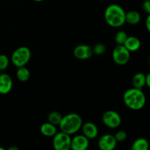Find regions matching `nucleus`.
Masks as SVG:
<instances>
[{
	"label": "nucleus",
	"instance_id": "nucleus-7",
	"mask_svg": "<svg viewBox=\"0 0 150 150\" xmlns=\"http://www.w3.org/2000/svg\"><path fill=\"white\" fill-rule=\"evenodd\" d=\"M102 121L107 127L115 129L121 125L122 117L117 111L109 110L103 114Z\"/></svg>",
	"mask_w": 150,
	"mask_h": 150
},
{
	"label": "nucleus",
	"instance_id": "nucleus-16",
	"mask_svg": "<svg viewBox=\"0 0 150 150\" xmlns=\"http://www.w3.org/2000/svg\"><path fill=\"white\" fill-rule=\"evenodd\" d=\"M141 21L140 13L136 10H130L126 13L125 22L130 25H136Z\"/></svg>",
	"mask_w": 150,
	"mask_h": 150
},
{
	"label": "nucleus",
	"instance_id": "nucleus-15",
	"mask_svg": "<svg viewBox=\"0 0 150 150\" xmlns=\"http://www.w3.org/2000/svg\"><path fill=\"white\" fill-rule=\"evenodd\" d=\"M133 87L142 89L146 85V75L143 73H137L133 76L132 80Z\"/></svg>",
	"mask_w": 150,
	"mask_h": 150
},
{
	"label": "nucleus",
	"instance_id": "nucleus-20",
	"mask_svg": "<svg viewBox=\"0 0 150 150\" xmlns=\"http://www.w3.org/2000/svg\"><path fill=\"white\" fill-rule=\"evenodd\" d=\"M127 38H128V35L125 31H119L116 34L114 40L117 45H124Z\"/></svg>",
	"mask_w": 150,
	"mask_h": 150
},
{
	"label": "nucleus",
	"instance_id": "nucleus-30",
	"mask_svg": "<svg viewBox=\"0 0 150 150\" xmlns=\"http://www.w3.org/2000/svg\"><path fill=\"white\" fill-rule=\"evenodd\" d=\"M149 65H150V57H149Z\"/></svg>",
	"mask_w": 150,
	"mask_h": 150
},
{
	"label": "nucleus",
	"instance_id": "nucleus-24",
	"mask_svg": "<svg viewBox=\"0 0 150 150\" xmlns=\"http://www.w3.org/2000/svg\"><path fill=\"white\" fill-rule=\"evenodd\" d=\"M142 9L145 13L150 14V0H145L142 4Z\"/></svg>",
	"mask_w": 150,
	"mask_h": 150
},
{
	"label": "nucleus",
	"instance_id": "nucleus-18",
	"mask_svg": "<svg viewBox=\"0 0 150 150\" xmlns=\"http://www.w3.org/2000/svg\"><path fill=\"white\" fill-rule=\"evenodd\" d=\"M16 76L18 81L21 82H26L30 78V72L25 66L18 67V70L16 71Z\"/></svg>",
	"mask_w": 150,
	"mask_h": 150
},
{
	"label": "nucleus",
	"instance_id": "nucleus-6",
	"mask_svg": "<svg viewBox=\"0 0 150 150\" xmlns=\"http://www.w3.org/2000/svg\"><path fill=\"white\" fill-rule=\"evenodd\" d=\"M70 135L64 132H57L53 139V146L56 150H68L70 149Z\"/></svg>",
	"mask_w": 150,
	"mask_h": 150
},
{
	"label": "nucleus",
	"instance_id": "nucleus-21",
	"mask_svg": "<svg viewBox=\"0 0 150 150\" xmlns=\"http://www.w3.org/2000/svg\"><path fill=\"white\" fill-rule=\"evenodd\" d=\"M93 54L96 55H102L106 51V46L103 43H98L92 48Z\"/></svg>",
	"mask_w": 150,
	"mask_h": 150
},
{
	"label": "nucleus",
	"instance_id": "nucleus-11",
	"mask_svg": "<svg viewBox=\"0 0 150 150\" xmlns=\"http://www.w3.org/2000/svg\"><path fill=\"white\" fill-rule=\"evenodd\" d=\"M13 80L12 78L7 73L0 74V94L7 95L13 88Z\"/></svg>",
	"mask_w": 150,
	"mask_h": 150
},
{
	"label": "nucleus",
	"instance_id": "nucleus-4",
	"mask_svg": "<svg viewBox=\"0 0 150 150\" xmlns=\"http://www.w3.org/2000/svg\"><path fill=\"white\" fill-rule=\"evenodd\" d=\"M31 56L32 53L28 47H18L12 54L11 62L16 67H23L29 62L31 59Z\"/></svg>",
	"mask_w": 150,
	"mask_h": 150
},
{
	"label": "nucleus",
	"instance_id": "nucleus-2",
	"mask_svg": "<svg viewBox=\"0 0 150 150\" xmlns=\"http://www.w3.org/2000/svg\"><path fill=\"white\" fill-rule=\"evenodd\" d=\"M125 11L121 6L117 4H112L105 9L104 18L110 26L120 27L125 23Z\"/></svg>",
	"mask_w": 150,
	"mask_h": 150
},
{
	"label": "nucleus",
	"instance_id": "nucleus-22",
	"mask_svg": "<svg viewBox=\"0 0 150 150\" xmlns=\"http://www.w3.org/2000/svg\"><path fill=\"white\" fill-rule=\"evenodd\" d=\"M10 63V60L5 54H0V70L3 71L7 68Z\"/></svg>",
	"mask_w": 150,
	"mask_h": 150
},
{
	"label": "nucleus",
	"instance_id": "nucleus-27",
	"mask_svg": "<svg viewBox=\"0 0 150 150\" xmlns=\"http://www.w3.org/2000/svg\"><path fill=\"white\" fill-rule=\"evenodd\" d=\"M9 150H18V148L16 147V146H11V147H10L8 149Z\"/></svg>",
	"mask_w": 150,
	"mask_h": 150
},
{
	"label": "nucleus",
	"instance_id": "nucleus-12",
	"mask_svg": "<svg viewBox=\"0 0 150 150\" xmlns=\"http://www.w3.org/2000/svg\"><path fill=\"white\" fill-rule=\"evenodd\" d=\"M81 130L83 136H86L89 140L95 139L98 135V127L95 125V124L90 122L82 125Z\"/></svg>",
	"mask_w": 150,
	"mask_h": 150
},
{
	"label": "nucleus",
	"instance_id": "nucleus-25",
	"mask_svg": "<svg viewBox=\"0 0 150 150\" xmlns=\"http://www.w3.org/2000/svg\"><path fill=\"white\" fill-rule=\"evenodd\" d=\"M145 25H146V29L150 32V14H148V16L146 17V21H145Z\"/></svg>",
	"mask_w": 150,
	"mask_h": 150
},
{
	"label": "nucleus",
	"instance_id": "nucleus-8",
	"mask_svg": "<svg viewBox=\"0 0 150 150\" xmlns=\"http://www.w3.org/2000/svg\"><path fill=\"white\" fill-rule=\"evenodd\" d=\"M93 50L88 45H79L75 47L73 50V55L76 59L85 60L91 58L93 55Z\"/></svg>",
	"mask_w": 150,
	"mask_h": 150
},
{
	"label": "nucleus",
	"instance_id": "nucleus-14",
	"mask_svg": "<svg viewBox=\"0 0 150 150\" xmlns=\"http://www.w3.org/2000/svg\"><path fill=\"white\" fill-rule=\"evenodd\" d=\"M40 132L46 137H52L57 133L56 125L50 122H45L41 125Z\"/></svg>",
	"mask_w": 150,
	"mask_h": 150
},
{
	"label": "nucleus",
	"instance_id": "nucleus-3",
	"mask_svg": "<svg viewBox=\"0 0 150 150\" xmlns=\"http://www.w3.org/2000/svg\"><path fill=\"white\" fill-rule=\"evenodd\" d=\"M83 125L82 118L79 114L70 113L62 117L59 123L61 131L69 135H73L79 131Z\"/></svg>",
	"mask_w": 150,
	"mask_h": 150
},
{
	"label": "nucleus",
	"instance_id": "nucleus-5",
	"mask_svg": "<svg viewBox=\"0 0 150 150\" xmlns=\"http://www.w3.org/2000/svg\"><path fill=\"white\" fill-rule=\"evenodd\" d=\"M112 58L114 62L119 65H125L129 62L130 52L124 45H117L112 52Z\"/></svg>",
	"mask_w": 150,
	"mask_h": 150
},
{
	"label": "nucleus",
	"instance_id": "nucleus-10",
	"mask_svg": "<svg viewBox=\"0 0 150 150\" xmlns=\"http://www.w3.org/2000/svg\"><path fill=\"white\" fill-rule=\"evenodd\" d=\"M89 145V139L83 135H77L71 139L70 149L73 150H86Z\"/></svg>",
	"mask_w": 150,
	"mask_h": 150
},
{
	"label": "nucleus",
	"instance_id": "nucleus-28",
	"mask_svg": "<svg viewBox=\"0 0 150 150\" xmlns=\"http://www.w3.org/2000/svg\"><path fill=\"white\" fill-rule=\"evenodd\" d=\"M33 1H37V2H40V1H44V0H33Z\"/></svg>",
	"mask_w": 150,
	"mask_h": 150
},
{
	"label": "nucleus",
	"instance_id": "nucleus-13",
	"mask_svg": "<svg viewBox=\"0 0 150 150\" xmlns=\"http://www.w3.org/2000/svg\"><path fill=\"white\" fill-rule=\"evenodd\" d=\"M124 46L130 52H134L138 51L141 47V41L137 37L128 36L124 43Z\"/></svg>",
	"mask_w": 150,
	"mask_h": 150
},
{
	"label": "nucleus",
	"instance_id": "nucleus-9",
	"mask_svg": "<svg viewBox=\"0 0 150 150\" xmlns=\"http://www.w3.org/2000/svg\"><path fill=\"white\" fill-rule=\"evenodd\" d=\"M117 142L114 136L105 134L101 136L98 142V146L101 150H113L117 146Z\"/></svg>",
	"mask_w": 150,
	"mask_h": 150
},
{
	"label": "nucleus",
	"instance_id": "nucleus-17",
	"mask_svg": "<svg viewBox=\"0 0 150 150\" xmlns=\"http://www.w3.org/2000/svg\"><path fill=\"white\" fill-rule=\"evenodd\" d=\"M149 148V143L144 138L137 139L133 143L132 150H148Z\"/></svg>",
	"mask_w": 150,
	"mask_h": 150
},
{
	"label": "nucleus",
	"instance_id": "nucleus-1",
	"mask_svg": "<svg viewBox=\"0 0 150 150\" xmlns=\"http://www.w3.org/2000/svg\"><path fill=\"white\" fill-rule=\"evenodd\" d=\"M123 100L126 106L133 111L142 109L146 102V96L142 89L135 87L127 89L125 92Z\"/></svg>",
	"mask_w": 150,
	"mask_h": 150
},
{
	"label": "nucleus",
	"instance_id": "nucleus-26",
	"mask_svg": "<svg viewBox=\"0 0 150 150\" xmlns=\"http://www.w3.org/2000/svg\"><path fill=\"white\" fill-rule=\"evenodd\" d=\"M146 85L150 88V73L146 75Z\"/></svg>",
	"mask_w": 150,
	"mask_h": 150
},
{
	"label": "nucleus",
	"instance_id": "nucleus-19",
	"mask_svg": "<svg viewBox=\"0 0 150 150\" xmlns=\"http://www.w3.org/2000/svg\"><path fill=\"white\" fill-rule=\"evenodd\" d=\"M62 119V116L58 111H51L48 116V122L51 123L54 125H59Z\"/></svg>",
	"mask_w": 150,
	"mask_h": 150
},
{
	"label": "nucleus",
	"instance_id": "nucleus-23",
	"mask_svg": "<svg viewBox=\"0 0 150 150\" xmlns=\"http://www.w3.org/2000/svg\"><path fill=\"white\" fill-rule=\"evenodd\" d=\"M127 137V134L125 130H120L117 131L114 135V138L116 139L117 142H122L126 140Z\"/></svg>",
	"mask_w": 150,
	"mask_h": 150
},
{
	"label": "nucleus",
	"instance_id": "nucleus-29",
	"mask_svg": "<svg viewBox=\"0 0 150 150\" xmlns=\"http://www.w3.org/2000/svg\"><path fill=\"white\" fill-rule=\"evenodd\" d=\"M0 150H4V149L3 147H1V146H0Z\"/></svg>",
	"mask_w": 150,
	"mask_h": 150
}]
</instances>
